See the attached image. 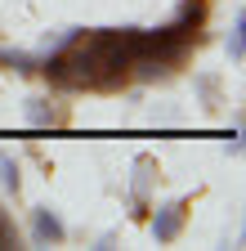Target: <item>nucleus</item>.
Returning <instances> with one entry per match:
<instances>
[{
	"instance_id": "obj_3",
	"label": "nucleus",
	"mask_w": 246,
	"mask_h": 251,
	"mask_svg": "<svg viewBox=\"0 0 246 251\" xmlns=\"http://www.w3.org/2000/svg\"><path fill=\"white\" fill-rule=\"evenodd\" d=\"M201 23H206V0H183V5H179V18L170 27H179V31H188V36L201 41Z\"/></svg>"
},
{
	"instance_id": "obj_5",
	"label": "nucleus",
	"mask_w": 246,
	"mask_h": 251,
	"mask_svg": "<svg viewBox=\"0 0 246 251\" xmlns=\"http://www.w3.org/2000/svg\"><path fill=\"white\" fill-rule=\"evenodd\" d=\"M228 58H233V63L246 58V18H242V14H237V23H233V31H228Z\"/></svg>"
},
{
	"instance_id": "obj_2",
	"label": "nucleus",
	"mask_w": 246,
	"mask_h": 251,
	"mask_svg": "<svg viewBox=\"0 0 246 251\" xmlns=\"http://www.w3.org/2000/svg\"><path fill=\"white\" fill-rule=\"evenodd\" d=\"M32 238H36V242H63L67 229H63V220H58L49 206H36V211H32Z\"/></svg>"
},
{
	"instance_id": "obj_1",
	"label": "nucleus",
	"mask_w": 246,
	"mask_h": 251,
	"mask_svg": "<svg viewBox=\"0 0 246 251\" xmlns=\"http://www.w3.org/2000/svg\"><path fill=\"white\" fill-rule=\"evenodd\" d=\"M183 220H188V202H170L152 215V238L157 242H175L183 233Z\"/></svg>"
},
{
	"instance_id": "obj_6",
	"label": "nucleus",
	"mask_w": 246,
	"mask_h": 251,
	"mask_svg": "<svg viewBox=\"0 0 246 251\" xmlns=\"http://www.w3.org/2000/svg\"><path fill=\"white\" fill-rule=\"evenodd\" d=\"M27 121H32V126H54V121H63V117L49 108V99H32V108H27Z\"/></svg>"
},
{
	"instance_id": "obj_4",
	"label": "nucleus",
	"mask_w": 246,
	"mask_h": 251,
	"mask_svg": "<svg viewBox=\"0 0 246 251\" xmlns=\"http://www.w3.org/2000/svg\"><path fill=\"white\" fill-rule=\"evenodd\" d=\"M0 184H5V193H14L18 198V188H22V179H18V162L9 152H0Z\"/></svg>"
}]
</instances>
